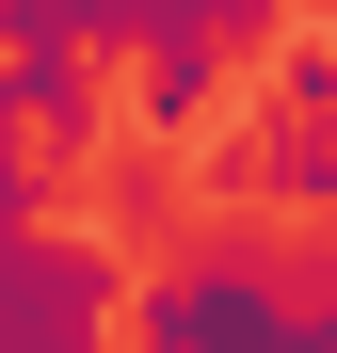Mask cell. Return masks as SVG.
<instances>
[{
    "mask_svg": "<svg viewBox=\"0 0 337 353\" xmlns=\"http://www.w3.org/2000/svg\"><path fill=\"white\" fill-rule=\"evenodd\" d=\"M225 176H241L257 209H289V225H321V209H337V129H321V112H257V129L225 145Z\"/></svg>",
    "mask_w": 337,
    "mask_h": 353,
    "instance_id": "obj_3",
    "label": "cell"
},
{
    "mask_svg": "<svg viewBox=\"0 0 337 353\" xmlns=\"http://www.w3.org/2000/svg\"><path fill=\"white\" fill-rule=\"evenodd\" d=\"M225 81H241V65H225L209 32H161L145 65H129V129H145V145H193L209 112H225Z\"/></svg>",
    "mask_w": 337,
    "mask_h": 353,
    "instance_id": "obj_4",
    "label": "cell"
},
{
    "mask_svg": "<svg viewBox=\"0 0 337 353\" xmlns=\"http://www.w3.org/2000/svg\"><path fill=\"white\" fill-rule=\"evenodd\" d=\"M0 353H112V241L48 225L32 176H17V241H0Z\"/></svg>",
    "mask_w": 337,
    "mask_h": 353,
    "instance_id": "obj_2",
    "label": "cell"
},
{
    "mask_svg": "<svg viewBox=\"0 0 337 353\" xmlns=\"http://www.w3.org/2000/svg\"><path fill=\"white\" fill-rule=\"evenodd\" d=\"M129 353H337V289H305L257 241H209L129 289Z\"/></svg>",
    "mask_w": 337,
    "mask_h": 353,
    "instance_id": "obj_1",
    "label": "cell"
},
{
    "mask_svg": "<svg viewBox=\"0 0 337 353\" xmlns=\"http://www.w3.org/2000/svg\"><path fill=\"white\" fill-rule=\"evenodd\" d=\"M17 112H32V145H48V161H81V145H96V65H81V32H65V48H17Z\"/></svg>",
    "mask_w": 337,
    "mask_h": 353,
    "instance_id": "obj_5",
    "label": "cell"
}]
</instances>
